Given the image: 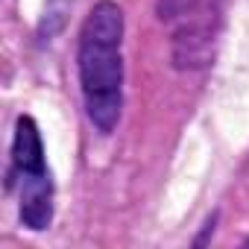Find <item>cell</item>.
<instances>
[{
  "instance_id": "obj_1",
  "label": "cell",
  "mask_w": 249,
  "mask_h": 249,
  "mask_svg": "<svg viewBox=\"0 0 249 249\" xmlns=\"http://www.w3.org/2000/svg\"><path fill=\"white\" fill-rule=\"evenodd\" d=\"M123 12L111 0L85 15L76 47L85 114L100 135L114 132L123 108Z\"/></svg>"
},
{
  "instance_id": "obj_2",
  "label": "cell",
  "mask_w": 249,
  "mask_h": 249,
  "mask_svg": "<svg viewBox=\"0 0 249 249\" xmlns=\"http://www.w3.org/2000/svg\"><path fill=\"white\" fill-rule=\"evenodd\" d=\"M156 12L170 27L176 68L194 71L211 62L220 30V0H159Z\"/></svg>"
},
{
  "instance_id": "obj_3",
  "label": "cell",
  "mask_w": 249,
  "mask_h": 249,
  "mask_svg": "<svg viewBox=\"0 0 249 249\" xmlns=\"http://www.w3.org/2000/svg\"><path fill=\"white\" fill-rule=\"evenodd\" d=\"M12 176L15 182H33L50 176L44 161V144L38 135V126L33 117H18L15 123V138H12Z\"/></svg>"
},
{
  "instance_id": "obj_4",
  "label": "cell",
  "mask_w": 249,
  "mask_h": 249,
  "mask_svg": "<svg viewBox=\"0 0 249 249\" xmlns=\"http://www.w3.org/2000/svg\"><path fill=\"white\" fill-rule=\"evenodd\" d=\"M21 220L33 231H41L53 220V179L21 182Z\"/></svg>"
},
{
  "instance_id": "obj_5",
  "label": "cell",
  "mask_w": 249,
  "mask_h": 249,
  "mask_svg": "<svg viewBox=\"0 0 249 249\" xmlns=\"http://www.w3.org/2000/svg\"><path fill=\"white\" fill-rule=\"evenodd\" d=\"M246 246H249V240H246Z\"/></svg>"
}]
</instances>
